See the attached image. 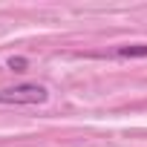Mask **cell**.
Listing matches in <instances>:
<instances>
[{"instance_id":"2","label":"cell","mask_w":147,"mask_h":147,"mask_svg":"<svg viewBox=\"0 0 147 147\" xmlns=\"http://www.w3.org/2000/svg\"><path fill=\"white\" fill-rule=\"evenodd\" d=\"M118 58H147V43H133V46H118Z\"/></svg>"},{"instance_id":"3","label":"cell","mask_w":147,"mask_h":147,"mask_svg":"<svg viewBox=\"0 0 147 147\" xmlns=\"http://www.w3.org/2000/svg\"><path fill=\"white\" fill-rule=\"evenodd\" d=\"M29 66V61L26 58H9V69H15V72H23Z\"/></svg>"},{"instance_id":"1","label":"cell","mask_w":147,"mask_h":147,"mask_svg":"<svg viewBox=\"0 0 147 147\" xmlns=\"http://www.w3.org/2000/svg\"><path fill=\"white\" fill-rule=\"evenodd\" d=\"M49 98L43 84H15V87H3L0 90V104L9 107H26V104H43Z\"/></svg>"}]
</instances>
